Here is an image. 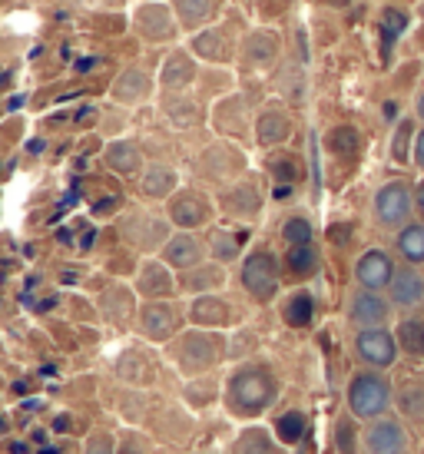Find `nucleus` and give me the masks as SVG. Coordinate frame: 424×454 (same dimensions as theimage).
<instances>
[{
  "mask_svg": "<svg viewBox=\"0 0 424 454\" xmlns=\"http://www.w3.org/2000/svg\"><path fill=\"white\" fill-rule=\"evenodd\" d=\"M398 348L412 358H424V318H404L398 325Z\"/></svg>",
  "mask_w": 424,
  "mask_h": 454,
  "instance_id": "nucleus-17",
  "label": "nucleus"
},
{
  "mask_svg": "<svg viewBox=\"0 0 424 454\" xmlns=\"http://www.w3.org/2000/svg\"><path fill=\"white\" fill-rule=\"evenodd\" d=\"M328 146H332L335 156L351 160V156H358V150H362V137H358L355 127H335L328 133Z\"/></svg>",
  "mask_w": 424,
  "mask_h": 454,
  "instance_id": "nucleus-22",
  "label": "nucleus"
},
{
  "mask_svg": "<svg viewBox=\"0 0 424 454\" xmlns=\"http://www.w3.org/2000/svg\"><path fill=\"white\" fill-rule=\"evenodd\" d=\"M223 355V341L219 335H209V332H189L186 339L176 345V365L183 375H200V372H209Z\"/></svg>",
  "mask_w": 424,
  "mask_h": 454,
  "instance_id": "nucleus-3",
  "label": "nucleus"
},
{
  "mask_svg": "<svg viewBox=\"0 0 424 454\" xmlns=\"http://www.w3.org/2000/svg\"><path fill=\"white\" fill-rule=\"evenodd\" d=\"M246 236H225V232H212V253L219 255V259H236L239 255V246H242Z\"/></svg>",
  "mask_w": 424,
  "mask_h": 454,
  "instance_id": "nucleus-33",
  "label": "nucleus"
},
{
  "mask_svg": "<svg viewBox=\"0 0 424 454\" xmlns=\"http://www.w3.org/2000/svg\"><path fill=\"white\" fill-rule=\"evenodd\" d=\"M223 282V272L219 269H212V265H206V269H186V276H183V289L189 292H200V289H212V286H219Z\"/></svg>",
  "mask_w": 424,
  "mask_h": 454,
  "instance_id": "nucleus-26",
  "label": "nucleus"
},
{
  "mask_svg": "<svg viewBox=\"0 0 424 454\" xmlns=\"http://www.w3.org/2000/svg\"><path fill=\"white\" fill-rule=\"evenodd\" d=\"M176 11H179V20L186 30H196L216 13V0H176Z\"/></svg>",
  "mask_w": 424,
  "mask_h": 454,
  "instance_id": "nucleus-20",
  "label": "nucleus"
},
{
  "mask_svg": "<svg viewBox=\"0 0 424 454\" xmlns=\"http://www.w3.org/2000/svg\"><path fill=\"white\" fill-rule=\"evenodd\" d=\"M282 236H286L288 246H309L312 242V223L295 215V219H288L286 226H282Z\"/></svg>",
  "mask_w": 424,
  "mask_h": 454,
  "instance_id": "nucleus-32",
  "label": "nucleus"
},
{
  "mask_svg": "<svg viewBox=\"0 0 424 454\" xmlns=\"http://www.w3.org/2000/svg\"><path fill=\"white\" fill-rule=\"evenodd\" d=\"M288 137V120L282 114H263V120H259V139L263 143H282V139Z\"/></svg>",
  "mask_w": 424,
  "mask_h": 454,
  "instance_id": "nucleus-27",
  "label": "nucleus"
},
{
  "mask_svg": "<svg viewBox=\"0 0 424 454\" xmlns=\"http://www.w3.org/2000/svg\"><path fill=\"white\" fill-rule=\"evenodd\" d=\"M388 289H391V302L395 305H404V309L424 305V276L412 262L404 269H395V278H391Z\"/></svg>",
  "mask_w": 424,
  "mask_h": 454,
  "instance_id": "nucleus-9",
  "label": "nucleus"
},
{
  "mask_svg": "<svg viewBox=\"0 0 424 454\" xmlns=\"http://www.w3.org/2000/svg\"><path fill=\"white\" fill-rule=\"evenodd\" d=\"M398 253L412 265H424V223H412L398 232Z\"/></svg>",
  "mask_w": 424,
  "mask_h": 454,
  "instance_id": "nucleus-15",
  "label": "nucleus"
},
{
  "mask_svg": "<svg viewBox=\"0 0 424 454\" xmlns=\"http://www.w3.org/2000/svg\"><path fill=\"white\" fill-rule=\"evenodd\" d=\"M106 166L116 169V173H123V176H133V173H139L143 160H139V150L133 143H113L110 150H106Z\"/></svg>",
  "mask_w": 424,
  "mask_h": 454,
  "instance_id": "nucleus-16",
  "label": "nucleus"
},
{
  "mask_svg": "<svg viewBox=\"0 0 424 454\" xmlns=\"http://www.w3.org/2000/svg\"><path fill=\"white\" fill-rule=\"evenodd\" d=\"M242 286L259 302H269L279 292V262H275V255L269 249H255V253L246 255V262H242Z\"/></svg>",
  "mask_w": 424,
  "mask_h": 454,
  "instance_id": "nucleus-4",
  "label": "nucleus"
},
{
  "mask_svg": "<svg viewBox=\"0 0 424 454\" xmlns=\"http://www.w3.org/2000/svg\"><path fill=\"white\" fill-rule=\"evenodd\" d=\"M87 454H113V434H106V431H93L87 442Z\"/></svg>",
  "mask_w": 424,
  "mask_h": 454,
  "instance_id": "nucleus-34",
  "label": "nucleus"
},
{
  "mask_svg": "<svg viewBox=\"0 0 424 454\" xmlns=\"http://www.w3.org/2000/svg\"><path fill=\"white\" fill-rule=\"evenodd\" d=\"M286 265L295 278L315 276V272H318V253L312 249V242H309V246H292L286 255Z\"/></svg>",
  "mask_w": 424,
  "mask_h": 454,
  "instance_id": "nucleus-19",
  "label": "nucleus"
},
{
  "mask_svg": "<svg viewBox=\"0 0 424 454\" xmlns=\"http://www.w3.org/2000/svg\"><path fill=\"white\" fill-rule=\"evenodd\" d=\"M272 173H275V179L292 183V179H295V163H292V160H279V163H272Z\"/></svg>",
  "mask_w": 424,
  "mask_h": 454,
  "instance_id": "nucleus-37",
  "label": "nucleus"
},
{
  "mask_svg": "<svg viewBox=\"0 0 424 454\" xmlns=\"http://www.w3.org/2000/svg\"><path fill=\"white\" fill-rule=\"evenodd\" d=\"M355 348H358V358L368 362L372 368H391L398 358V339L385 325L362 328L358 339H355Z\"/></svg>",
  "mask_w": 424,
  "mask_h": 454,
  "instance_id": "nucleus-5",
  "label": "nucleus"
},
{
  "mask_svg": "<svg viewBox=\"0 0 424 454\" xmlns=\"http://www.w3.org/2000/svg\"><path fill=\"white\" fill-rule=\"evenodd\" d=\"M404 27H408V17H404V13L395 11V7L385 11V17H381V43H385L381 53H385V60L391 57V43H395V37L404 34Z\"/></svg>",
  "mask_w": 424,
  "mask_h": 454,
  "instance_id": "nucleus-23",
  "label": "nucleus"
},
{
  "mask_svg": "<svg viewBox=\"0 0 424 454\" xmlns=\"http://www.w3.org/2000/svg\"><path fill=\"white\" fill-rule=\"evenodd\" d=\"M139 292H146L153 299L156 295H169L173 292V278H169V272L160 262H150L143 269V276H139Z\"/></svg>",
  "mask_w": 424,
  "mask_h": 454,
  "instance_id": "nucleus-21",
  "label": "nucleus"
},
{
  "mask_svg": "<svg viewBox=\"0 0 424 454\" xmlns=\"http://www.w3.org/2000/svg\"><path fill=\"white\" fill-rule=\"evenodd\" d=\"M418 209H421V213H424V183H421V186H418Z\"/></svg>",
  "mask_w": 424,
  "mask_h": 454,
  "instance_id": "nucleus-39",
  "label": "nucleus"
},
{
  "mask_svg": "<svg viewBox=\"0 0 424 454\" xmlns=\"http://www.w3.org/2000/svg\"><path fill=\"white\" fill-rule=\"evenodd\" d=\"M192 318H196L200 325H225L229 309H225V302H219V299H200V302L192 305Z\"/></svg>",
  "mask_w": 424,
  "mask_h": 454,
  "instance_id": "nucleus-24",
  "label": "nucleus"
},
{
  "mask_svg": "<svg viewBox=\"0 0 424 454\" xmlns=\"http://www.w3.org/2000/svg\"><path fill=\"white\" fill-rule=\"evenodd\" d=\"M414 153H418V163L424 166V129H421V137H418V150Z\"/></svg>",
  "mask_w": 424,
  "mask_h": 454,
  "instance_id": "nucleus-38",
  "label": "nucleus"
},
{
  "mask_svg": "<svg viewBox=\"0 0 424 454\" xmlns=\"http://www.w3.org/2000/svg\"><path fill=\"white\" fill-rule=\"evenodd\" d=\"M176 186V176H173V169H166V166H156V169H150L146 173V179H143V192L146 196H166V192Z\"/></svg>",
  "mask_w": 424,
  "mask_h": 454,
  "instance_id": "nucleus-28",
  "label": "nucleus"
},
{
  "mask_svg": "<svg viewBox=\"0 0 424 454\" xmlns=\"http://www.w3.org/2000/svg\"><path fill=\"white\" fill-rule=\"evenodd\" d=\"M232 454H282V451H279V444L269 438V431L249 428L239 434V442L232 444Z\"/></svg>",
  "mask_w": 424,
  "mask_h": 454,
  "instance_id": "nucleus-18",
  "label": "nucleus"
},
{
  "mask_svg": "<svg viewBox=\"0 0 424 454\" xmlns=\"http://www.w3.org/2000/svg\"><path fill=\"white\" fill-rule=\"evenodd\" d=\"M275 434H279L282 444L302 442V434H305V415L302 411H286V415L275 421Z\"/></svg>",
  "mask_w": 424,
  "mask_h": 454,
  "instance_id": "nucleus-25",
  "label": "nucleus"
},
{
  "mask_svg": "<svg viewBox=\"0 0 424 454\" xmlns=\"http://www.w3.org/2000/svg\"><path fill=\"white\" fill-rule=\"evenodd\" d=\"M398 408L404 418H412V421H424V388L418 385H408V388L398 395Z\"/></svg>",
  "mask_w": 424,
  "mask_h": 454,
  "instance_id": "nucleus-30",
  "label": "nucleus"
},
{
  "mask_svg": "<svg viewBox=\"0 0 424 454\" xmlns=\"http://www.w3.org/2000/svg\"><path fill=\"white\" fill-rule=\"evenodd\" d=\"M139 27L150 34L153 40L156 37H173V24H169V13L166 11H143L139 13Z\"/></svg>",
  "mask_w": 424,
  "mask_h": 454,
  "instance_id": "nucleus-29",
  "label": "nucleus"
},
{
  "mask_svg": "<svg viewBox=\"0 0 424 454\" xmlns=\"http://www.w3.org/2000/svg\"><path fill=\"white\" fill-rule=\"evenodd\" d=\"M391 404V381L378 372H358L349 385V408L355 418H381Z\"/></svg>",
  "mask_w": 424,
  "mask_h": 454,
  "instance_id": "nucleus-2",
  "label": "nucleus"
},
{
  "mask_svg": "<svg viewBox=\"0 0 424 454\" xmlns=\"http://www.w3.org/2000/svg\"><path fill=\"white\" fill-rule=\"evenodd\" d=\"M408 434L395 418H378L372 428L365 431V451L368 454H404Z\"/></svg>",
  "mask_w": 424,
  "mask_h": 454,
  "instance_id": "nucleus-7",
  "label": "nucleus"
},
{
  "mask_svg": "<svg viewBox=\"0 0 424 454\" xmlns=\"http://www.w3.org/2000/svg\"><path fill=\"white\" fill-rule=\"evenodd\" d=\"M275 395H279V381L265 365H242L225 385V404L239 418L263 415L275 402Z\"/></svg>",
  "mask_w": 424,
  "mask_h": 454,
  "instance_id": "nucleus-1",
  "label": "nucleus"
},
{
  "mask_svg": "<svg viewBox=\"0 0 424 454\" xmlns=\"http://www.w3.org/2000/svg\"><path fill=\"white\" fill-rule=\"evenodd\" d=\"M189 80H192V64H189L183 53L169 57V64H166V74H162V83H166V87H186Z\"/></svg>",
  "mask_w": 424,
  "mask_h": 454,
  "instance_id": "nucleus-31",
  "label": "nucleus"
},
{
  "mask_svg": "<svg viewBox=\"0 0 424 454\" xmlns=\"http://www.w3.org/2000/svg\"><path fill=\"white\" fill-rule=\"evenodd\" d=\"M282 318H286V325H292V328L312 325V318H315L312 292H295V295H288L286 305H282Z\"/></svg>",
  "mask_w": 424,
  "mask_h": 454,
  "instance_id": "nucleus-14",
  "label": "nucleus"
},
{
  "mask_svg": "<svg viewBox=\"0 0 424 454\" xmlns=\"http://www.w3.org/2000/svg\"><path fill=\"white\" fill-rule=\"evenodd\" d=\"M162 259L169 265H176V269H196L202 259V246L196 236H189V232H179V236H173V239L166 242V253H162Z\"/></svg>",
  "mask_w": 424,
  "mask_h": 454,
  "instance_id": "nucleus-13",
  "label": "nucleus"
},
{
  "mask_svg": "<svg viewBox=\"0 0 424 454\" xmlns=\"http://www.w3.org/2000/svg\"><path fill=\"white\" fill-rule=\"evenodd\" d=\"M169 215H173L176 226L183 229H196L206 223V215H209V206L202 200L200 192H183V196H176L173 206H169Z\"/></svg>",
  "mask_w": 424,
  "mask_h": 454,
  "instance_id": "nucleus-12",
  "label": "nucleus"
},
{
  "mask_svg": "<svg viewBox=\"0 0 424 454\" xmlns=\"http://www.w3.org/2000/svg\"><path fill=\"white\" fill-rule=\"evenodd\" d=\"M418 114H421V120H424V93H421V100H418Z\"/></svg>",
  "mask_w": 424,
  "mask_h": 454,
  "instance_id": "nucleus-40",
  "label": "nucleus"
},
{
  "mask_svg": "<svg viewBox=\"0 0 424 454\" xmlns=\"http://www.w3.org/2000/svg\"><path fill=\"white\" fill-rule=\"evenodd\" d=\"M355 278H358L362 289H372V292L391 286V278H395L391 255L381 253V249H368V253L358 259V265H355Z\"/></svg>",
  "mask_w": 424,
  "mask_h": 454,
  "instance_id": "nucleus-8",
  "label": "nucleus"
},
{
  "mask_svg": "<svg viewBox=\"0 0 424 454\" xmlns=\"http://www.w3.org/2000/svg\"><path fill=\"white\" fill-rule=\"evenodd\" d=\"M351 322L362 328H372V325H385L388 318V302L372 289H362L355 292V299H351Z\"/></svg>",
  "mask_w": 424,
  "mask_h": 454,
  "instance_id": "nucleus-10",
  "label": "nucleus"
},
{
  "mask_svg": "<svg viewBox=\"0 0 424 454\" xmlns=\"http://www.w3.org/2000/svg\"><path fill=\"white\" fill-rule=\"evenodd\" d=\"M335 4H345V0H335Z\"/></svg>",
  "mask_w": 424,
  "mask_h": 454,
  "instance_id": "nucleus-41",
  "label": "nucleus"
},
{
  "mask_svg": "<svg viewBox=\"0 0 424 454\" xmlns=\"http://www.w3.org/2000/svg\"><path fill=\"white\" fill-rule=\"evenodd\" d=\"M139 328H143V335H146V339L166 341L176 332V312H173V305L150 302L146 309H143V316H139Z\"/></svg>",
  "mask_w": 424,
  "mask_h": 454,
  "instance_id": "nucleus-11",
  "label": "nucleus"
},
{
  "mask_svg": "<svg viewBox=\"0 0 424 454\" xmlns=\"http://www.w3.org/2000/svg\"><path fill=\"white\" fill-rule=\"evenodd\" d=\"M374 215L385 226H401L412 215V192L404 183H388L374 192Z\"/></svg>",
  "mask_w": 424,
  "mask_h": 454,
  "instance_id": "nucleus-6",
  "label": "nucleus"
},
{
  "mask_svg": "<svg viewBox=\"0 0 424 454\" xmlns=\"http://www.w3.org/2000/svg\"><path fill=\"white\" fill-rule=\"evenodd\" d=\"M351 438H355V434H351V421H342V425H338V451L342 454H355V448H351Z\"/></svg>",
  "mask_w": 424,
  "mask_h": 454,
  "instance_id": "nucleus-36",
  "label": "nucleus"
},
{
  "mask_svg": "<svg viewBox=\"0 0 424 454\" xmlns=\"http://www.w3.org/2000/svg\"><path fill=\"white\" fill-rule=\"evenodd\" d=\"M408 139H412V123H401L398 137H395V160H398V163L408 160Z\"/></svg>",
  "mask_w": 424,
  "mask_h": 454,
  "instance_id": "nucleus-35",
  "label": "nucleus"
}]
</instances>
